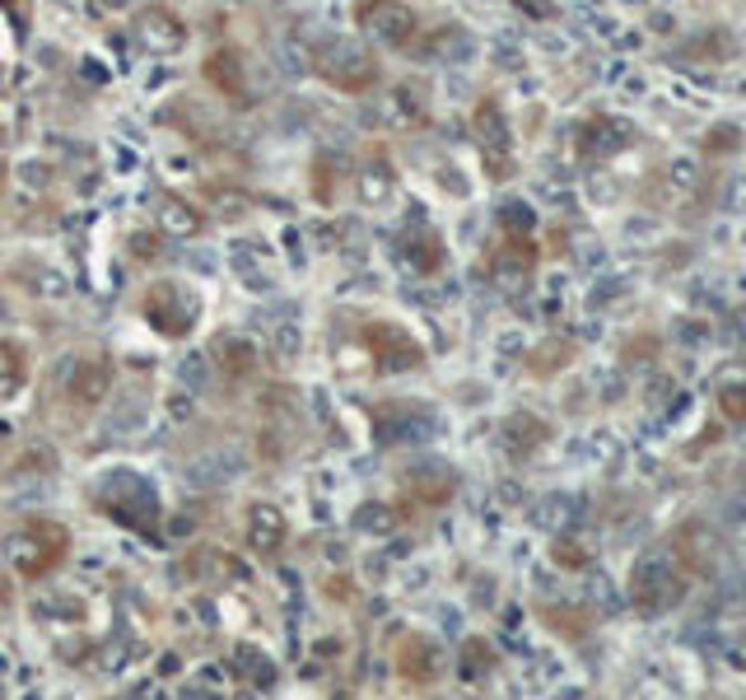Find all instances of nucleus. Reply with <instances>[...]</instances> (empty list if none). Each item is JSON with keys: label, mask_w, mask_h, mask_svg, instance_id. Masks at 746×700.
<instances>
[{"label": "nucleus", "mask_w": 746, "mask_h": 700, "mask_svg": "<svg viewBox=\"0 0 746 700\" xmlns=\"http://www.w3.org/2000/svg\"><path fill=\"white\" fill-rule=\"evenodd\" d=\"M135 42H141L145 52H154V57H168V52H177L187 42V24L173 10L154 6V10H145L141 19H135Z\"/></svg>", "instance_id": "423d86ee"}, {"label": "nucleus", "mask_w": 746, "mask_h": 700, "mask_svg": "<svg viewBox=\"0 0 746 700\" xmlns=\"http://www.w3.org/2000/svg\"><path fill=\"white\" fill-rule=\"evenodd\" d=\"M411 262H416L420 271H439V266H443V243H439V234H425V239L411 247Z\"/></svg>", "instance_id": "f3484780"}, {"label": "nucleus", "mask_w": 746, "mask_h": 700, "mask_svg": "<svg viewBox=\"0 0 746 700\" xmlns=\"http://www.w3.org/2000/svg\"><path fill=\"white\" fill-rule=\"evenodd\" d=\"M718 406H723V416H728V420H746V383H723Z\"/></svg>", "instance_id": "a211bd4d"}, {"label": "nucleus", "mask_w": 746, "mask_h": 700, "mask_svg": "<svg viewBox=\"0 0 746 700\" xmlns=\"http://www.w3.org/2000/svg\"><path fill=\"white\" fill-rule=\"evenodd\" d=\"M397 672L411 677V682H435L439 677V645L425 636H406L397 645Z\"/></svg>", "instance_id": "1a4fd4ad"}, {"label": "nucleus", "mask_w": 746, "mask_h": 700, "mask_svg": "<svg viewBox=\"0 0 746 700\" xmlns=\"http://www.w3.org/2000/svg\"><path fill=\"white\" fill-rule=\"evenodd\" d=\"M243 528H247V547H257V551H280L285 547V537H289V524H285V514L276 505H247V518H243Z\"/></svg>", "instance_id": "6e6552de"}, {"label": "nucleus", "mask_w": 746, "mask_h": 700, "mask_svg": "<svg viewBox=\"0 0 746 700\" xmlns=\"http://www.w3.org/2000/svg\"><path fill=\"white\" fill-rule=\"evenodd\" d=\"M318 75L336 89H346V94H359V89H369L378 80V61L359 48V42L331 38L318 48Z\"/></svg>", "instance_id": "7ed1b4c3"}, {"label": "nucleus", "mask_w": 746, "mask_h": 700, "mask_svg": "<svg viewBox=\"0 0 746 700\" xmlns=\"http://www.w3.org/2000/svg\"><path fill=\"white\" fill-rule=\"evenodd\" d=\"M411 490L425 505H443L448 495H453V477H448L443 467H420V471H411Z\"/></svg>", "instance_id": "f8f14e48"}, {"label": "nucleus", "mask_w": 746, "mask_h": 700, "mask_svg": "<svg viewBox=\"0 0 746 700\" xmlns=\"http://www.w3.org/2000/svg\"><path fill=\"white\" fill-rule=\"evenodd\" d=\"M686 594V575H682V560L676 556H644L635 570H630V598L644 617H658L667 607H676Z\"/></svg>", "instance_id": "f03ea898"}, {"label": "nucleus", "mask_w": 746, "mask_h": 700, "mask_svg": "<svg viewBox=\"0 0 746 700\" xmlns=\"http://www.w3.org/2000/svg\"><path fill=\"white\" fill-rule=\"evenodd\" d=\"M477 126H481V145L490 150V160L500 164V145H504V122H500V108H494V103H481V112H477Z\"/></svg>", "instance_id": "2eb2a0df"}, {"label": "nucleus", "mask_w": 746, "mask_h": 700, "mask_svg": "<svg viewBox=\"0 0 746 700\" xmlns=\"http://www.w3.org/2000/svg\"><path fill=\"white\" fill-rule=\"evenodd\" d=\"M108 383H112V369L103 365V359H89V365L80 369V378H75V397L99 402V397L108 393Z\"/></svg>", "instance_id": "4468645a"}, {"label": "nucleus", "mask_w": 746, "mask_h": 700, "mask_svg": "<svg viewBox=\"0 0 746 700\" xmlns=\"http://www.w3.org/2000/svg\"><path fill=\"white\" fill-rule=\"evenodd\" d=\"M365 336H369V351L382 369H416L420 365V346L397 323H374Z\"/></svg>", "instance_id": "0eeeda50"}, {"label": "nucleus", "mask_w": 746, "mask_h": 700, "mask_svg": "<svg viewBox=\"0 0 746 700\" xmlns=\"http://www.w3.org/2000/svg\"><path fill=\"white\" fill-rule=\"evenodd\" d=\"M219 355H224V369H229V374H247V369H253V346L238 342V336L219 342Z\"/></svg>", "instance_id": "dca6fc26"}, {"label": "nucleus", "mask_w": 746, "mask_h": 700, "mask_svg": "<svg viewBox=\"0 0 746 700\" xmlns=\"http://www.w3.org/2000/svg\"><path fill=\"white\" fill-rule=\"evenodd\" d=\"M206 80L219 89L224 99H234V103H247V80H243V61H238V52H215L211 61H206Z\"/></svg>", "instance_id": "9d476101"}, {"label": "nucleus", "mask_w": 746, "mask_h": 700, "mask_svg": "<svg viewBox=\"0 0 746 700\" xmlns=\"http://www.w3.org/2000/svg\"><path fill=\"white\" fill-rule=\"evenodd\" d=\"M355 19H359V29L374 33L378 42H388V48H406L416 38V14L397 6V0H365L355 10Z\"/></svg>", "instance_id": "39448f33"}, {"label": "nucleus", "mask_w": 746, "mask_h": 700, "mask_svg": "<svg viewBox=\"0 0 746 700\" xmlns=\"http://www.w3.org/2000/svg\"><path fill=\"white\" fill-rule=\"evenodd\" d=\"M160 230L164 234H173V239H192V234H201V215L187 206V201H164V211H160Z\"/></svg>", "instance_id": "ddd939ff"}, {"label": "nucleus", "mask_w": 746, "mask_h": 700, "mask_svg": "<svg viewBox=\"0 0 746 700\" xmlns=\"http://www.w3.org/2000/svg\"><path fill=\"white\" fill-rule=\"evenodd\" d=\"M672 556L682 560L686 570H709L714 560V532H705V524H686L672 541Z\"/></svg>", "instance_id": "9b49d317"}, {"label": "nucleus", "mask_w": 746, "mask_h": 700, "mask_svg": "<svg viewBox=\"0 0 746 700\" xmlns=\"http://www.w3.org/2000/svg\"><path fill=\"white\" fill-rule=\"evenodd\" d=\"M65 551H71V528L52 524V518H29V524L10 537V560L24 579H48L65 560Z\"/></svg>", "instance_id": "f257e3e1"}, {"label": "nucleus", "mask_w": 746, "mask_h": 700, "mask_svg": "<svg viewBox=\"0 0 746 700\" xmlns=\"http://www.w3.org/2000/svg\"><path fill=\"white\" fill-rule=\"evenodd\" d=\"M462 659H467V663H462V677H481V672L490 668V649H486L481 640H471V645L462 649Z\"/></svg>", "instance_id": "6ab92c4d"}, {"label": "nucleus", "mask_w": 746, "mask_h": 700, "mask_svg": "<svg viewBox=\"0 0 746 700\" xmlns=\"http://www.w3.org/2000/svg\"><path fill=\"white\" fill-rule=\"evenodd\" d=\"M504 230H532L528 206H504Z\"/></svg>", "instance_id": "aec40b11"}, {"label": "nucleus", "mask_w": 746, "mask_h": 700, "mask_svg": "<svg viewBox=\"0 0 746 700\" xmlns=\"http://www.w3.org/2000/svg\"><path fill=\"white\" fill-rule=\"evenodd\" d=\"M145 323L160 332V336H187L192 323H196V295L187 285H177V281H160V285H150L145 290Z\"/></svg>", "instance_id": "20e7f679"}]
</instances>
